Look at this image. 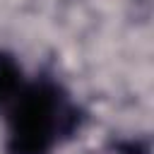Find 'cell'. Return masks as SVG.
<instances>
[{
  "instance_id": "cell-1",
  "label": "cell",
  "mask_w": 154,
  "mask_h": 154,
  "mask_svg": "<svg viewBox=\"0 0 154 154\" xmlns=\"http://www.w3.org/2000/svg\"><path fill=\"white\" fill-rule=\"evenodd\" d=\"M79 123L67 94L51 79L24 84L7 106V154H51Z\"/></svg>"
},
{
  "instance_id": "cell-3",
  "label": "cell",
  "mask_w": 154,
  "mask_h": 154,
  "mask_svg": "<svg viewBox=\"0 0 154 154\" xmlns=\"http://www.w3.org/2000/svg\"><path fill=\"white\" fill-rule=\"evenodd\" d=\"M120 154H144V152H140L137 144H125V147L120 149Z\"/></svg>"
},
{
  "instance_id": "cell-2",
  "label": "cell",
  "mask_w": 154,
  "mask_h": 154,
  "mask_svg": "<svg viewBox=\"0 0 154 154\" xmlns=\"http://www.w3.org/2000/svg\"><path fill=\"white\" fill-rule=\"evenodd\" d=\"M24 89V75L14 55L0 51V111H7V106L17 99V94Z\"/></svg>"
}]
</instances>
